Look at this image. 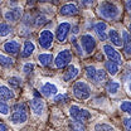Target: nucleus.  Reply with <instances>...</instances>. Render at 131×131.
Listing matches in <instances>:
<instances>
[{
    "label": "nucleus",
    "mask_w": 131,
    "mask_h": 131,
    "mask_svg": "<svg viewBox=\"0 0 131 131\" xmlns=\"http://www.w3.org/2000/svg\"><path fill=\"white\" fill-rule=\"evenodd\" d=\"M130 18H131V15H130Z\"/></svg>",
    "instance_id": "obj_47"
},
{
    "label": "nucleus",
    "mask_w": 131,
    "mask_h": 131,
    "mask_svg": "<svg viewBox=\"0 0 131 131\" xmlns=\"http://www.w3.org/2000/svg\"><path fill=\"white\" fill-rule=\"evenodd\" d=\"M33 1H35V0H28V3H33Z\"/></svg>",
    "instance_id": "obj_44"
},
{
    "label": "nucleus",
    "mask_w": 131,
    "mask_h": 131,
    "mask_svg": "<svg viewBox=\"0 0 131 131\" xmlns=\"http://www.w3.org/2000/svg\"><path fill=\"white\" fill-rule=\"evenodd\" d=\"M106 81V71L103 69H96V76H95V83L96 84H102L103 82Z\"/></svg>",
    "instance_id": "obj_24"
},
{
    "label": "nucleus",
    "mask_w": 131,
    "mask_h": 131,
    "mask_svg": "<svg viewBox=\"0 0 131 131\" xmlns=\"http://www.w3.org/2000/svg\"><path fill=\"white\" fill-rule=\"evenodd\" d=\"M15 97V93L6 86L4 84H0V98L3 100H12V98Z\"/></svg>",
    "instance_id": "obj_20"
},
{
    "label": "nucleus",
    "mask_w": 131,
    "mask_h": 131,
    "mask_svg": "<svg viewBox=\"0 0 131 131\" xmlns=\"http://www.w3.org/2000/svg\"><path fill=\"white\" fill-rule=\"evenodd\" d=\"M130 81H131V74H130Z\"/></svg>",
    "instance_id": "obj_46"
},
{
    "label": "nucleus",
    "mask_w": 131,
    "mask_h": 131,
    "mask_svg": "<svg viewBox=\"0 0 131 131\" xmlns=\"http://www.w3.org/2000/svg\"><path fill=\"white\" fill-rule=\"evenodd\" d=\"M98 15L106 20H115L120 15V9L110 1H103L100 4L97 9Z\"/></svg>",
    "instance_id": "obj_1"
},
{
    "label": "nucleus",
    "mask_w": 131,
    "mask_h": 131,
    "mask_svg": "<svg viewBox=\"0 0 131 131\" xmlns=\"http://www.w3.org/2000/svg\"><path fill=\"white\" fill-rule=\"evenodd\" d=\"M33 71H34V64L33 63H25V64L23 66V72L25 73V74H29V73H32Z\"/></svg>",
    "instance_id": "obj_35"
},
{
    "label": "nucleus",
    "mask_w": 131,
    "mask_h": 131,
    "mask_svg": "<svg viewBox=\"0 0 131 131\" xmlns=\"http://www.w3.org/2000/svg\"><path fill=\"white\" fill-rule=\"evenodd\" d=\"M8 83L14 87V88H19L21 86V78L20 77H16V76H13V77H9L8 78Z\"/></svg>",
    "instance_id": "obj_28"
},
{
    "label": "nucleus",
    "mask_w": 131,
    "mask_h": 131,
    "mask_svg": "<svg viewBox=\"0 0 131 131\" xmlns=\"http://www.w3.org/2000/svg\"><path fill=\"white\" fill-rule=\"evenodd\" d=\"M74 97L78 100H88L91 97V88L84 81H77L72 87Z\"/></svg>",
    "instance_id": "obj_3"
},
{
    "label": "nucleus",
    "mask_w": 131,
    "mask_h": 131,
    "mask_svg": "<svg viewBox=\"0 0 131 131\" xmlns=\"http://www.w3.org/2000/svg\"><path fill=\"white\" fill-rule=\"evenodd\" d=\"M13 30V28L8 23H0V37H6Z\"/></svg>",
    "instance_id": "obj_27"
},
{
    "label": "nucleus",
    "mask_w": 131,
    "mask_h": 131,
    "mask_svg": "<svg viewBox=\"0 0 131 131\" xmlns=\"http://www.w3.org/2000/svg\"><path fill=\"white\" fill-rule=\"evenodd\" d=\"M103 52H105L106 57L108 58V61H112L117 64H122V62H124L122 57L114 47H111L110 44H103Z\"/></svg>",
    "instance_id": "obj_9"
},
{
    "label": "nucleus",
    "mask_w": 131,
    "mask_h": 131,
    "mask_svg": "<svg viewBox=\"0 0 131 131\" xmlns=\"http://www.w3.org/2000/svg\"><path fill=\"white\" fill-rule=\"evenodd\" d=\"M35 50V46L32 40H25L24 42V46H23V50H21V57L23 58H28L30 57Z\"/></svg>",
    "instance_id": "obj_18"
},
{
    "label": "nucleus",
    "mask_w": 131,
    "mask_h": 131,
    "mask_svg": "<svg viewBox=\"0 0 131 131\" xmlns=\"http://www.w3.org/2000/svg\"><path fill=\"white\" fill-rule=\"evenodd\" d=\"M107 37H108V39L111 40V43H112V44H115L116 47H121V46H122V39H121L120 34L117 33V30H115V29L108 30V33H107Z\"/></svg>",
    "instance_id": "obj_19"
},
{
    "label": "nucleus",
    "mask_w": 131,
    "mask_h": 131,
    "mask_svg": "<svg viewBox=\"0 0 131 131\" xmlns=\"http://www.w3.org/2000/svg\"><path fill=\"white\" fill-rule=\"evenodd\" d=\"M0 131H8V126L3 122H0Z\"/></svg>",
    "instance_id": "obj_39"
},
{
    "label": "nucleus",
    "mask_w": 131,
    "mask_h": 131,
    "mask_svg": "<svg viewBox=\"0 0 131 131\" xmlns=\"http://www.w3.org/2000/svg\"><path fill=\"white\" fill-rule=\"evenodd\" d=\"M125 5H126V9L127 10H131V0H126V4Z\"/></svg>",
    "instance_id": "obj_41"
},
{
    "label": "nucleus",
    "mask_w": 131,
    "mask_h": 131,
    "mask_svg": "<svg viewBox=\"0 0 131 131\" xmlns=\"http://www.w3.org/2000/svg\"><path fill=\"white\" fill-rule=\"evenodd\" d=\"M81 43H82V46H83L84 52H86L87 54H91V53L95 50V48H96V39H95L93 35L90 34V33H86V34L82 35Z\"/></svg>",
    "instance_id": "obj_8"
},
{
    "label": "nucleus",
    "mask_w": 131,
    "mask_h": 131,
    "mask_svg": "<svg viewBox=\"0 0 131 131\" xmlns=\"http://www.w3.org/2000/svg\"><path fill=\"white\" fill-rule=\"evenodd\" d=\"M105 68H106V71H107L111 76L117 74V72H118V64L115 63V62H112V61H107V62H105Z\"/></svg>",
    "instance_id": "obj_23"
},
{
    "label": "nucleus",
    "mask_w": 131,
    "mask_h": 131,
    "mask_svg": "<svg viewBox=\"0 0 131 131\" xmlns=\"http://www.w3.org/2000/svg\"><path fill=\"white\" fill-rule=\"evenodd\" d=\"M71 61H72V52L69 49H63L57 54L54 59V64L57 68H64L66 66L71 63Z\"/></svg>",
    "instance_id": "obj_5"
},
{
    "label": "nucleus",
    "mask_w": 131,
    "mask_h": 131,
    "mask_svg": "<svg viewBox=\"0 0 131 131\" xmlns=\"http://www.w3.org/2000/svg\"><path fill=\"white\" fill-rule=\"evenodd\" d=\"M69 114L76 121H80V122H83V124L92 117V115H91V112L88 110H86L83 107H80L77 105H72L69 107Z\"/></svg>",
    "instance_id": "obj_4"
},
{
    "label": "nucleus",
    "mask_w": 131,
    "mask_h": 131,
    "mask_svg": "<svg viewBox=\"0 0 131 131\" xmlns=\"http://www.w3.org/2000/svg\"><path fill=\"white\" fill-rule=\"evenodd\" d=\"M129 29H130V32H131V23H130V25H129Z\"/></svg>",
    "instance_id": "obj_45"
},
{
    "label": "nucleus",
    "mask_w": 131,
    "mask_h": 131,
    "mask_svg": "<svg viewBox=\"0 0 131 131\" xmlns=\"http://www.w3.org/2000/svg\"><path fill=\"white\" fill-rule=\"evenodd\" d=\"M78 13H80L78 6H77L76 4H72V3L64 4V5L61 6V9H59V14L63 16H73V15H77Z\"/></svg>",
    "instance_id": "obj_11"
},
{
    "label": "nucleus",
    "mask_w": 131,
    "mask_h": 131,
    "mask_svg": "<svg viewBox=\"0 0 131 131\" xmlns=\"http://www.w3.org/2000/svg\"><path fill=\"white\" fill-rule=\"evenodd\" d=\"M53 40H54V35L53 33L48 30V29H44L39 33L38 35V43L42 48L44 49H49L53 46Z\"/></svg>",
    "instance_id": "obj_6"
},
{
    "label": "nucleus",
    "mask_w": 131,
    "mask_h": 131,
    "mask_svg": "<svg viewBox=\"0 0 131 131\" xmlns=\"http://www.w3.org/2000/svg\"><path fill=\"white\" fill-rule=\"evenodd\" d=\"M46 23H47V16L44 14H39V15L35 16V19H34V25L35 27H42Z\"/></svg>",
    "instance_id": "obj_30"
},
{
    "label": "nucleus",
    "mask_w": 131,
    "mask_h": 131,
    "mask_svg": "<svg viewBox=\"0 0 131 131\" xmlns=\"http://www.w3.org/2000/svg\"><path fill=\"white\" fill-rule=\"evenodd\" d=\"M39 1H42V3L49 1V3H52V4H58V3H59V0H39Z\"/></svg>",
    "instance_id": "obj_40"
},
{
    "label": "nucleus",
    "mask_w": 131,
    "mask_h": 131,
    "mask_svg": "<svg viewBox=\"0 0 131 131\" xmlns=\"http://www.w3.org/2000/svg\"><path fill=\"white\" fill-rule=\"evenodd\" d=\"M93 29H95V32H96V34L98 35V38H100L101 40H106V38H107V33H106L107 25H106V23L98 21V23L95 24Z\"/></svg>",
    "instance_id": "obj_16"
},
{
    "label": "nucleus",
    "mask_w": 131,
    "mask_h": 131,
    "mask_svg": "<svg viewBox=\"0 0 131 131\" xmlns=\"http://www.w3.org/2000/svg\"><path fill=\"white\" fill-rule=\"evenodd\" d=\"M3 49L6 52V53H9V54H16L18 52H19V49H20V44H19V42L18 40H8V42H5L4 43V46H3Z\"/></svg>",
    "instance_id": "obj_14"
},
{
    "label": "nucleus",
    "mask_w": 131,
    "mask_h": 131,
    "mask_svg": "<svg viewBox=\"0 0 131 131\" xmlns=\"http://www.w3.org/2000/svg\"><path fill=\"white\" fill-rule=\"evenodd\" d=\"M86 76L88 80L95 81V76H96V68L93 66H87L86 67Z\"/></svg>",
    "instance_id": "obj_29"
},
{
    "label": "nucleus",
    "mask_w": 131,
    "mask_h": 131,
    "mask_svg": "<svg viewBox=\"0 0 131 131\" xmlns=\"http://www.w3.org/2000/svg\"><path fill=\"white\" fill-rule=\"evenodd\" d=\"M30 105V110L33 111V114L37 115V116H40V115L44 112V108H46V105H44V101L40 97H34L30 100L29 102Z\"/></svg>",
    "instance_id": "obj_10"
},
{
    "label": "nucleus",
    "mask_w": 131,
    "mask_h": 131,
    "mask_svg": "<svg viewBox=\"0 0 131 131\" xmlns=\"http://www.w3.org/2000/svg\"><path fill=\"white\" fill-rule=\"evenodd\" d=\"M69 126L72 131H86V126L83 122H80V121H76V120H72L69 122Z\"/></svg>",
    "instance_id": "obj_26"
},
{
    "label": "nucleus",
    "mask_w": 131,
    "mask_h": 131,
    "mask_svg": "<svg viewBox=\"0 0 131 131\" xmlns=\"http://www.w3.org/2000/svg\"><path fill=\"white\" fill-rule=\"evenodd\" d=\"M120 90V83L116 81H108L107 84H106V91L110 93V95H116Z\"/></svg>",
    "instance_id": "obj_22"
},
{
    "label": "nucleus",
    "mask_w": 131,
    "mask_h": 131,
    "mask_svg": "<svg viewBox=\"0 0 131 131\" xmlns=\"http://www.w3.org/2000/svg\"><path fill=\"white\" fill-rule=\"evenodd\" d=\"M95 131H115V129L107 124H97L95 126Z\"/></svg>",
    "instance_id": "obj_31"
},
{
    "label": "nucleus",
    "mask_w": 131,
    "mask_h": 131,
    "mask_svg": "<svg viewBox=\"0 0 131 131\" xmlns=\"http://www.w3.org/2000/svg\"><path fill=\"white\" fill-rule=\"evenodd\" d=\"M122 121H124V127L126 129V131H131V117H125Z\"/></svg>",
    "instance_id": "obj_36"
},
{
    "label": "nucleus",
    "mask_w": 131,
    "mask_h": 131,
    "mask_svg": "<svg viewBox=\"0 0 131 131\" xmlns=\"http://www.w3.org/2000/svg\"><path fill=\"white\" fill-rule=\"evenodd\" d=\"M122 46H124V52L127 57H131V37L127 32H122Z\"/></svg>",
    "instance_id": "obj_17"
},
{
    "label": "nucleus",
    "mask_w": 131,
    "mask_h": 131,
    "mask_svg": "<svg viewBox=\"0 0 131 131\" xmlns=\"http://www.w3.org/2000/svg\"><path fill=\"white\" fill-rule=\"evenodd\" d=\"M73 34H78V27H74L73 28Z\"/></svg>",
    "instance_id": "obj_42"
},
{
    "label": "nucleus",
    "mask_w": 131,
    "mask_h": 131,
    "mask_svg": "<svg viewBox=\"0 0 131 131\" xmlns=\"http://www.w3.org/2000/svg\"><path fill=\"white\" fill-rule=\"evenodd\" d=\"M120 110L124 111V112H126V114L131 115V101H124V102H121Z\"/></svg>",
    "instance_id": "obj_32"
},
{
    "label": "nucleus",
    "mask_w": 131,
    "mask_h": 131,
    "mask_svg": "<svg viewBox=\"0 0 131 131\" xmlns=\"http://www.w3.org/2000/svg\"><path fill=\"white\" fill-rule=\"evenodd\" d=\"M39 91H40V93H42L43 96H46V97H53V96H56V95L58 93L57 86H56L54 83H50V82L44 83V84L40 87Z\"/></svg>",
    "instance_id": "obj_12"
},
{
    "label": "nucleus",
    "mask_w": 131,
    "mask_h": 131,
    "mask_svg": "<svg viewBox=\"0 0 131 131\" xmlns=\"http://www.w3.org/2000/svg\"><path fill=\"white\" fill-rule=\"evenodd\" d=\"M10 112V107L4 102V101H0V114L1 115H8Z\"/></svg>",
    "instance_id": "obj_33"
},
{
    "label": "nucleus",
    "mask_w": 131,
    "mask_h": 131,
    "mask_svg": "<svg viewBox=\"0 0 131 131\" xmlns=\"http://www.w3.org/2000/svg\"><path fill=\"white\" fill-rule=\"evenodd\" d=\"M129 91H130V93H131V83H130V86H129Z\"/></svg>",
    "instance_id": "obj_43"
},
{
    "label": "nucleus",
    "mask_w": 131,
    "mask_h": 131,
    "mask_svg": "<svg viewBox=\"0 0 131 131\" xmlns=\"http://www.w3.org/2000/svg\"><path fill=\"white\" fill-rule=\"evenodd\" d=\"M72 29V25L71 23L68 21H63V23H59L58 27H57V30H56V38L59 43H63L66 42L68 34H69V30Z\"/></svg>",
    "instance_id": "obj_7"
},
{
    "label": "nucleus",
    "mask_w": 131,
    "mask_h": 131,
    "mask_svg": "<svg viewBox=\"0 0 131 131\" xmlns=\"http://www.w3.org/2000/svg\"><path fill=\"white\" fill-rule=\"evenodd\" d=\"M72 43H73V47H74V48H76V50H77L78 56H82V49H81V47L78 46V43L76 42V39H73V42H72Z\"/></svg>",
    "instance_id": "obj_37"
},
{
    "label": "nucleus",
    "mask_w": 131,
    "mask_h": 131,
    "mask_svg": "<svg viewBox=\"0 0 131 131\" xmlns=\"http://www.w3.org/2000/svg\"><path fill=\"white\" fill-rule=\"evenodd\" d=\"M66 101H68V96L66 93H61V95L54 97V102L56 103H64Z\"/></svg>",
    "instance_id": "obj_34"
},
{
    "label": "nucleus",
    "mask_w": 131,
    "mask_h": 131,
    "mask_svg": "<svg viewBox=\"0 0 131 131\" xmlns=\"http://www.w3.org/2000/svg\"><path fill=\"white\" fill-rule=\"evenodd\" d=\"M28 120V107L23 102H18L13 107L10 121L14 125H23Z\"/></svg>",
    "instance_id": "obj_2"
},
{
    "label": "nucleus",
    "mask_w": 131,
    "mask_h": 131,
    "mask_svg": "<svg viewBox=\"0 0 131 131\" xmlns=\"http://www.w3.org/2000/svg\"><path fill=\"white\" fill-rule=\"evenodd\" d=\"M53 61V56L50 53H42L38 56V63L43 67H48Z\"/></svg>",
    "instance_id": "obj_21"
},
{
    "label": "nucleus",
    "mask_w": 131,
    "mask_h": 131,
    "mask_svg": "<svg viewBox=\"0 0 131 131\" xmlns=\"http://www.w3.org/2000/svg\"><path fill=\"white\" fill-rule=\"evenodd\" d=\"M0 66L3 67H13L14 66V59L8 57V56H4V54H0Z\"/></svg>",
    "instance_id": "obj_25"
},
{
    "label": "nucleus",
    "mask_w": 131,
    "mask_h": 131,
    "mask_svg": "<svg viewBox=\"0 0 131 131\" xmlns=\"http://www.w3.org/2000/svg\"><path fill=\"white\" fill-rule=\"evenodd\" d=\"M23 9L21 8H14V9H12V10H8V12H5V14H4V18H5V20H9V21H16V20H19L21 15H23V12H21Z\"/></svg>",
    "instance_id": "obj_13"
},
{
    "label": "nucleus",
    "mask_w": 131,
    "mask_h": 131,
    "mask_svg": "<svg viewBox=\"0 0 131 131\" xmlns=\"http://www.w3.org/2000/svg\"><path fill=\"white\" fill-rule=\"evenodd\" d=\"M78 73H80L78 67L74 66V64H71L68 68H67V71L64 72V74H63V81L69 82V81H72V80H74V78L78 76Z\"/></svg>",
    "instance_id": "obj_15"
},
{
    "label": "nucleus",
    "mask_w": 131,
    "mask_h": 131,
    "mask_svg": "<svg viewBox=\"0 0 131 131\" xmlns=\"http://www.w3.org/2000/svg\"><path fill=\"white\" fill-rule=\"evenodd\" d=\"M93 1H95V0H82L83 5H86V6H91V5L93 4Z\"/></svg>",
    "instance_id": "obj_38"
}]
</instances>
